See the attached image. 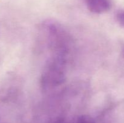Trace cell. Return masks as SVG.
<instances>
[{"label":"cell","mask_w":124,"mask_h":123,"mask_svg":"<svg viewBox=\"0 0 124 123\" xmlns=\"http://www.w3.org/2000/svg\"><path fill=\"white\" fill-rule=\"evenodd\" d=\"M49 48L53 54L66 57L70 50V39L59 24L48 22L45 24Z\"/></svg>","instance_id":"obj_2"},{"label":"cell","mask_w":124,"mask_h":123,"mask_svg":"<svg viewBox=\"0 0 124 123\" xmlns=\"http://www.w3.org/2000/svg\"><path fill=\"white\" fill-rule=\"evenodd\" d=\"M49 123H67L64 119L61 118H56L53 119Z\"/></svg>","instance_id":"obj_6"},{"label":"cell","mask_w":124,"mask_h":123,"mask_svg":"<svg viewBox=\"0 0 124 123\" xmlns=\"http://www.w3.org/2000/svg\"><path fill=\"white\" fill-rule=\"evenodd\" d=\"M88 9L94 13H105L111 7L110 0H84Z\"/></svg>","instance_id":"obj_3"},{"label":"cell","mask_w":124,"mask_h":123,"mask_svg":"<svg viewBox=\"0 0 124 123\" xmlns=\"http://www.w3.org/2000/svg\"><path fill=\"white\" fill-rule=\"evenodd\" d=\"M66 78V57L52 55L47 60L41 77L44 90H50L64 83Z\"/></svg>","instance_id":"obj_1"},{"label":"cell","mask_w":124,"mask_h":123,"mask_svg":"<svg viewBox=\"0 0 124 123\" xmlns=\"http://www.w3.org/2000/svg\"><path fill=\"white\" fill-rule=\"evenodd\" d=\"M122 53H123V55L124 56V47H123V49H122Z\"/></svg>","instance_id":"obj_7"},{"label":"cell","mask_w":124,"mask_h":123,"mask_svg":"<svg viewBox=\"0 0 124 123\" xmlns=\"http://www.w3.org/2000/svg\"><path fill=\"white\" fill-rule=\"evenodd\" d=\"M117 19L121 25L124 28V10L121 11L117 13Z\"/></svg>","instance_id":"obj_5"},{"label":"cell","mask_w":124,"mask_h":123,"mask_svg":"<svg viewBox=\"0 0 124 123\" xmlns=\"http://www.w3.org/2000/svg\"><path fill=\"white\" fill-rule=\"evenodd\" d=\"M75 123H95V121L89 116L82 115L78 118Z\"/></svg>","instance_id":"obj_4"}]
</instances>
